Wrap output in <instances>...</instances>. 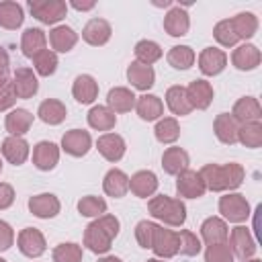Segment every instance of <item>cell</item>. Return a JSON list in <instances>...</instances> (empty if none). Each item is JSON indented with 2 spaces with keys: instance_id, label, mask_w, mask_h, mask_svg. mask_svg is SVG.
Returning a JSON list of instances; mask_svg holds the SVG:
<instances>
[{
  "instance_id": "9a60e30c",
  "label": "cell",
  "mask_w": 262,
  "mask_h": 262,
  "mask_svg": "<svg viewBox=\"0 0 262 262\" xmlns=\"http://www.w3.org/2000/svg\"><path fill=\"white\" fill-rule=\"evenodd\" d=\"M59 162V145H55L53 141H39L33 147V164L37 170L49 172L57 166Z\"/></svg>"
},
{
  "instance_id": "f5cc1de1",
  "label": "cell",
  "mask_w": 262,
  "mask_h": 262,
  "mask_svg": "<svg viewBox=\"0 0 262 262\" xmlns=\"http://www.w3.org/2000/svg\"><path fill=\"white\" fill-rule=\"evenodd\" d=\"M14 203V188L6 182H0V211L12 207Z\"/></svg>"
},
{
  "instance_id": "681fc988",
  "label": "cell",
  "mask_w": 262,
  "mask_h": 262,
  "mask_svg": "<svg viewBox=\"0 0 262 262\" xmlns=\"http://www.w3.org/2000/svg\"><path fill=\"white\" fill-rule=\"evenodd\" d=\"M156 227H158V223H154V221H139L135 225V239H137V244L141 248H145V250L151 248V239H154Z\"/></svg>"
},
{
  "instance_id": "f35d334b",
  "label": "cell",
  "mask_w": 262,
  "mask_h": 262,
  "mask_svg": "<svg viewBox=\"0 0 262 262\" xmlns=\"http://www.w3.org/2000/svg\"><path fill=\"white\" fill-rule=\"evenodd\" d=\"M133 51H135V61H139L143 66H151L162 57V47L156 41H149V39L137 41Z\"/></svg>"
},
{
  "instance_id": "52a82bcc",
  "label": "cell",
  "mask_w": 262,
  "mask_h": 262,
  "mask_svg": "<svg viewBox=\"0 0 262 262\" xmlns=\"http://www.w3.org/2000/svg\"><path fill=\"white\" fill-rule=\"evenodd\" d=\"M227 242H229V246H231V250H233V256H237L242 262H244V260H250V258L256 254V250H258V246H256V242H254L250 229L244 227V225L233 227L231 233L227 235Z\"/></svg>"
},
{
  "instance_id": "4316f807",
  "label": "cell",
  "mask_w": 262,
  "mask_h": 262,
  "mask_svg": "<svg viewBox=\"0 0 262 262\" xmlns=\"http://www.w3.org/2000/svg\"><path fill=\"white\" fill-rule=\"evenodd\" d=\"M102 190L113 199L125 196L129 190V176L119 168H111L102 178Z\"/></svg>"
},
{
  "instance_id": "e575fe53",
  "label": "cell",
  "mask_w": 262,
  "mask_h": 262,
  "mask_svg": "<svg viewBox=\"0 0 262 262\" xmlns=\"http://www.w3.org/2000/svg\"><path fill=\"white\" fill-rule=\"evenodd\" d=\"M23 20H25V12L18 2H12V0L0 2V27L2 29L14 31L23 25Z\"/></svg>"
},
{
  "instance_id": "680465c9",
  "label": "cell",
  "mask_w": 262,
  "mask_h": 262,
  "mask_svg": "<svg viewBox=\"0 0 262 262\" xmlns=\"http://www.w3.org/2000/svg\"><path fill=\"white\" fill-rule=\"evenodd\" d=\"M145 262H164V260H160V258H151V260H145Z\"/></svg>"
},
{
  "instance_id": "3957f363",
  "label": "cell",
  "mask_w": 262,
  "mask_h": 262,
  "mask_svg": "<svg viewBox=\"0 0 262 262\" xmlns=\"http://www.w3.org/2000/svg\"><path fill=\"white\" fill-rule=\"evenodd\" d=\"M147 211L154 219L172 225V227H180L186 221V207L180 199H172L168 194H158L151 196L147 201Z\"/></svg>"
},
{
  "instance_id": "b9f144b4",
  "label": "cell",
  "mask_w": 262,
  "mask_h": 262,
  "mask_svg": "<svg viewBox=\"0 0 262 262\" xmlns=\"http://www.w3.org/2000/svg\"><path fill=\"white\" fill-rule=\"evenodd\" d=\"M237 141L250 149H256L262 145V123L254 121V123H246L237 127Z\"/></svg>"
},
{
  "instance_id": "6da1fadb",
  "label": "cell",
  "mask_w": 262,
  "mask_h": 262,
  "mask_svg": "<svg viewBox=\"0 0 262 262\" xmlns=\"http://www.w3.org/2000/svg\"><path fill=\"white\" fill-rule=\"evenodd\" d=\"M205 186L213 192H223V190H235L242 186L244 178H246V170L242 164L237 162H229V164H205L199 170Z\"/></svg>"
},
{
  "instance_id": "60d3db41",
  "label": "cell",
  "mask_w": 262,
  "mask_h": 262,
  "mask_svg": "<svg viewBox=\"0 0 262 262\" xmlns=\"http://www.w3.org/2000/svg\"><path fill=\"white\" fill-rule=\"evenodd\" d=\"M154 135L160 143H174L178 137H180V125L174 117H164V119H158L156 123V129H154Z\"/></svg>"
},
{
  "instance_id": "2e32d148",
  "label": "cell",
  "mask_w": 262,
  "mask_h": 262,
  "mask_svg": "<svg viewBox=\"0 0 262 262\" xmlns=\"http://www.w3.org/2000/svg\"><path fill=\"white\" fill-rule=\"evenodd\" d=\"M59 209H61V203L51 192H41L29 199V211L39 219H51L59 213Z\"/></svg>"
},
{
  "instance_id": "ba28073f",
  "label": "cell",
  "mask_w": 262,
  "mask_h": 262,
  "mask_svg": "<svg viewBox=\"0 0 262 262\" xmlns=\"http://www.w3.org/2000/svg\"><path fill=\"white\" fill-rule=\"evenodd\" d=\"M207 186L201 178V174L196 170H182L178 176H176V192L184 199H201L205 194Z\"/></svg>"
},
{
  "instance_id": "816d5d0a",
  "label": "cell",
  "mask_w": 262,
  "mask_h": 262,
  "mask_svg": "<svg viewBox=\"0 0 262 262\" xmlns=\"http://www.w3.org/2000/svg\"><path fill=\"white\" fill-rule=\"evenodd\" d=\"M14 244V231L12 227L0 219V252H6L10 250V246Z\"/></svg>"
},
{
  "instance_id": "bcb514c9",
  "label": "cell",
  "mask_w": 262,
  "mask_h": 262,
  "mask_svg": "<svg viewBox=\"0 0 262 262\" xmlns=\"http://www.w3.org/2000/svg\"><path fill=\"white\" fill-rule=\"evenodd\" d=\"M213 37H215L217 43L223 45V47H233V45H237V41H239L237 35H235V31H233V27H231V23H229V18H223V20H219V23L215 25Z\"/></svg>"
},
{
  "instance_id": "44dd1931",
  "label": "cell",
  "mask_w": 262,
  "mask_h": 262,
  "mask_svg": "<svg viewBox=\"0 0 262 262\" xmlns=\"http://www.w3.org/2000/svg\"><path fill=\"white\" fill-rule=\"evenodd\" d=\"M29 143L27 139L18 137V135H8L4 141H2V156L6 158L8 164L12 166H20L27 162L29 158Z\"/></svg>"
},
{
  "instance_id": "6f0895ef",
  "label": "cell",
  "mask_w": 262,
  "mask_h": 262,
  "mask_svg": "<svg viewBox=\"0 0 262 262\" xmlns=\"http://www.w3.org/2000/svg\"><path fill=\"white\" fill-rule=\"evenodd\" d=\"M98 262H123V260L117 258V256H104V258H100Z\"/></svg>"
},
{
  "instance_id": "7402d4cb",
  "label": "cell",
  "mask_w": 262,
  "mask_h": 262,
  "mask_svg": "<svg viewBox=\"0 0 262 262\" xmlns=\"http://www.w3.org/2000/svg\"><path fill=\"white\" fill-rule=\"evenodd\" d=\"M127 80L131 82L133 88L147 92L156 84V72L151 66H143L139 61H131L127 66Z\"/></svg>"
},
{
  "instance_id": "ffe728a7",
  "label": "cell",
  "mask_w": 262,
  "mask_h": 262,
  "mask_svg": "<svg viewBox=\"0 0 262 262\" xmlns=\"http://www.w3.org/2000/svg\"><path fill=\"white\" fill-rule=\"evenodd\" d=\"M190 29L188 12L182 6H172L164 16V31L170 37H184Z\"/></svg>"
},
{
  "instance_id": "ab89813d",
  "label": "cell",
  "mask_w": 262,
  "mask_h": 262,
  "mask_svg": "<svg viewBox=\"0 0 262 262\" xmlns=\"http://www.w3.org/2000/svg\"><path fill=\"white\" fill-rule=\"evenodd\" d=\"M166 59H168V63H170L174 70H188V68L194 63L196 55H194L192 47H188V45H174V47L168 51Z\"/></svg>"
},
{
  "instance_id": "4dcf8cb0",
  "label": "cell",
  "mask_w": 262,
  "mask_h": 262,
  "mask_svg": "<svg viewBox=\"0 0 262 262\" xmlns=\"http://www.w3.org/2000/svg\"><path fill=\"white\" fill-rule=\"evenodd\" d=\"M135 111L143 121H158L164 115V102L156 94H143L135 100Z\"/></svg>"
},
{
  "instance_id": "d4e9b609",
  "label": "cell",
  "mask_w": 262,
  "mask_h": 262,
  "mask_svg": "<svg viewBox=\"0 0 262 262\" xmlns=\"http://www.w3.org/2000/svg\"><path fill=\"white\" fill-rule=\"evenodd\" d=\"M129 190L139 199H147L158 190V176L151 170H139L129 178Z\"/></svg>"
},
{
  "instance_id": "5b68a950",
  "label": "cell",
  "mask_w": 262,
  "mask_h": 262,
  "mask_svg": "<svg viewBox=\"0 0 262 262\" xmlns=\"http://www.w3.org/2000/svg\"><path fill=\"white\" fill-rule=\"evenodd\" d=\"M219 213L231 223H242L250 217V203L239 192H227L219 199Z\"/></svg>"
},
{
  "instance_id": "d6a6232c",
  "label": "cell",
  "mask_w": 262,
  "mask_h": 262,
  "mask_svg": "<svg viewBox=\"0 0 262 262\" xmlns=\"http://www.w3.org/2000/svg\"><path fill=\"white\" fill-rule=\"evenodd\" d=\"M188 164H190V158L182 147H168L162 154V168L166 174L178 176L182 170L188 168Z\"/></svg>"
},
{
  "instance_id": "7c38bea8",
  "label": "cell",
  "mask_w": 262,
  "mask_h": 262,
  "mask_svg": "<svg viewBox=\"0 0 262 262\" xmlns=\"http://www.w3.org/2000/svg\"><path fill=\"white\" fill-rule=\"evenodd\" d=\"M151 250L158 258H172L178 254V231L156 227L154 239H151Z\"/></svg>"
},
{
  "instance_id": "4fadbf2b",
  "label": "cell",
  "mask_w": 262,
  "mask_h": 262,
  "mask_svg": "<svg viewBox=\"0 0 262 262\" xmlns=\"http://www.w3.org/2000/svg\"><path fill=\"white\" fill-rule=\"evenodd\" d=\"M227 66V55L219 47H205L199 53V70L205 76H217L225 70Z\"/></svg>"
},
{
  "instance_id": "5bb4252c",
  "label": "cell",
  "mask_w": 262,
  "mask_h": 262,
  "mask_svg": "<svg viewBox=\"0 0 262 262\" xmlns=\"http://www.w3.org/2000/svg\"><path fill=\"white\" fill-rule=\"evenodd\" d=\"M96 149L98 154L106 160V162H119L125 151H127V145H125V139L117 133H104L96 139Z\"/></svg>"
},
{
  "instance_id": "ee69618b",
  "label": "cell",
  "mask_w": 262,
  "mask_h": 262,
  "mask_svg": "<svg viewBox=\"0 0 262 262\" xmlns=\"http://www.w3.org/2000/svg\"><path fill=\"white\" fill-rule=\"evenodd\" d=\"M78 213L82 217H100L106 213V201L100 199V196H94V194H88V196H82L78 201Z\"/></svg>"
},
{
  "instance_id": "277c9868",
  "label": "cell",
  "mask_w": 262,
  "mask_h": 262,
  "mask_svg": "<svg viewBox=\"0 0 262 262\" xmlns=\"http://www.w3.org/2000/svg\"><path fill=\"white\" fill-rule=\"evenodd\" d=\"M31 14L43 25H57L68 14V4L63 0H31Z\"/></svg>"
},
{
  "instance_id": "cb8c5ba5",
  "label": "cell",
  "mask_w": 262,
  "mask_h": 262,
  "mask_svg": "<svg viewBox=\"0 0 262 262\" xmlns=\"http://www.w3.org/2000/svg\"><path fill=\"white\" fill-rule=\"evenodd\" d=\"M72 94L80 104H92L98 96V82L90 74H80L72 84Z\"/></svg>"
},
{
  "instance_id": "603a6c76",
  "label": "cell",
  "mask_w": 262,
  "mask_h": 262,
  "mask_svg": "<svg viewBox=\"0 0 262 262\" xmlns=\"http://www.w3.org/2000/svg\"><path fill=\"white\" fill-rule=\"evenodd\" d=\"M49 43L55 53H68L78 43V33L68 25H57L49 31Z\"/></svg>"
},
{
  "instance_id": "f1b7e54d",
  "label": "cell",
  "mask_w": 262,
  "mask_h": 262,
  "mask_svg": "<svg viewBox=\"0 0 262 262\" xmlns=\"http://www.w3.org/2000/svg\"><path fill=\"white\" fill-rule=\"evenodd\" d=\"M135 100H137V96L125 86H115L106 94V106L113 113H129L135 106Z\"/></svg>"
},
{
  "instance_id": "e0dca14e",
  "label": "cell",
  "mask_w": 262,
  "mask_h": 262,
  "mask_svg": "<svg viewBox=\"0 0 262 262\" xmlns=\"http://www.w3.org/2000/svg\"><path fill=\"white\" fill-rule=\"evenodd\" d=\"M10 84L14 88L16 98H33L37 94V90H39L37 76H35V72L31 68H16Z\"/></svg>"
},
{
  "instance_id": "8992f818",
  "label": "cell",
  "mask_w": 262,
  "mask_h": 262,
  "mask_svg": "<svg viewBox=\"0 0 262 262\" xmlns=\"http://www.w3.org/2000/svg\"><path fill=\"white\" fill-rule=\"evenodd\" d=\"M16 244H18L20 254H25L27 258H39L47 250L45 235L37 227H25V229H20V233L16 237Z\"/></svg>"
},
{
  "instance_id": "d6986e66",
  "label": "cell",
  "mask_w": 262,
  "mask_h": 262,
  "mask_svg": "<svg viewBox=\"0 0 262 262\" xmlns=\"http://www.w3.org/2000/svg\"><path fill=\"white\" fill-rule=\"evenodd\" d=\"M111 35H113V29L104 18H90L82 29V39L92 47L104 45L111 39Z\"/></svg>"
},
{
  "instance_id": "1f68e13d",
  "label": "cell",
  "mask_w": 262,
  "mask_h": 262,
  "mask_svg": "<svg viewBox=\"0 0 262 262\" xmlns=\"http://www.w3.org/2000/svg\"><path fill=\"white\" fill-rule=\"evenodd\" d=\"M37 115H39V119H41L43 123H47V125H59V123L66 121L68 108H66V104H63L61 100H57V98H47V100H43V102L39 104Z\"/></svg>"
},
{
  "instance_id": "8fae6325",
  "label": "cell",
  "mask_w": 262,
  "mask_h": 262,
  "mask_svg": "<svg viewBox=\"0 0 262 262\" xmlns=\"http://www.w3.org/2000/svg\"><path fill=\"white\" fill-rule=\"evenodd\" d=\"M231 117L237 125H246V123H254L262 119V106L258 102V98L254 96H242L235 100L233 108H231Z\"/></svg>"
},
{
  "instance_id": "30bf717a",
  "label": "cell",
  "mask_w": 262,
  "mask_h": 262,
  "mask_svg": "<svg viewBox=\"0 0 262 262\" xmlns=\"http://www.w3.org/2000/svg\"><path fill=\"white\" fill-rule=\"evenodd\" d=\"M260 61H262V53L252 43H242L231 53V63L239 72H252L260 66Z\"/></svg>"
},
{
  "instance_id": "f546056e",
  "label": "cell",
  "mask_w": 262,
  "mask_h": 262,
  "mask_svg": "<svg viewBox=\"0 0 262 262\" xmlns=\"http://www.w3.org/2000/svg\"><path fill=\"white\" fill-rule=\"evenodd\" d=\"M237 123L233 121V117L229 113H219L213 121V131H215V137L225 143V145H233L237 141Z\"/></svg>"
},
{
  "instance_id": "8d00e7d4",
  "label": "cell",
  "mask_w": 262,
  "mask_h": 262,
  "mask_svg": "<svg viewBox=\"0 0 262 262\" xmlns=\"http://www.w3.org/2000/svg\"><path fill=\"white\" fill-rule=\"evenodd\" d=\"M237 39H252L258 31V16L254 12H237L233 18H229Z\"/></svg>"
},
{
  "instance_id": "7a4b0ae2",
  "label": "cell",
  "mask_w": 262,
  "mask_h": 262,
  "mask_svg": "<svg viewBox=\"0 0 262 262\" xmlns=\"http://www.w3.org/2000/svg\"><path fill=\"white\" fill-rule=\"evenodd\" d=\"M121 223L115 215L96 217L84 231V246L94 254H106L113 246V239L119 235Z\"/></svg>"
},
{
  "instance_id": "f907efd6",
  "label": "cell",
  "mask_w": 262,
  "mask_h": 262,
  "mask_svg": "<svg viewBox=\"0 0 262 262\" xmlns=\"http://www.w3.org/2000/svg\"><path fill=\"white\" fill-rule=\"evenodd\" d=\"M16 100H18V98H16V94H14L12 84H10V82L4 84V86L0 88V113L12 108V106L16 104Z\"/></svg>"
},
{
  "instance_id": "83f0119b",
  "label": "cell",
  "mask_w": 262,
  "mask_h": 262,
  "mask_svg": "<svg viewBox=\"0 0 262 262\" xmlns=\"http://www.w3.org/2000/svg\"><path fill=\"white\" fill-rule=\"evenodd\" d=\"M227 223L221 219V217H207L203 223H201V237L207 246L211 244H221V242H227Z\"/></svg>"
},
{
  "instance_id": "11a10c76",
  "label": "cell",
  "mask_w": 262,
  "mask_h": 262,
  "mask_svg": "<svg viewBox=\"0 0 262 262\" xmlns=\"http://www.w3.org/2000/svg\"><path fill=\"white\" fill-rule=\"evenodd\" d=\"M72 6H74L76 10H92L96 4H94V2H72Z\"/></svg>"
},
{
  "instance_id": "7bdbcfd3",
  "label": "cell",
  "mask_w": 262,
  "mask_h": 262,
  "mask_svg": "<svg viewBox=\"0 0 262 262\" xmlns=\"http://www.w3.org/2000/svg\"><path fill=\"white\" fill-rule=\"evenodd\" d=\"M57 63H59V61H57V53H55L53 49H45V51H41L39 55L33 57L35 72H37L39 76H43V78L53 76L55 70H57Z\"/></svg>"
},
{
  "instance_id": "db71d44e",
  "label": "cell",
  "mask_w": 262,
  "mask_h": 262,
  "mask_svg": "<svg viewBox=\"0 0 262 262\" xmlns=\"http://www.w3.org/2000/svg\"><path fill=\"white\" fill-rule=\"evenodd\" d=\"M8 63H10L8 51L4 47H0V70H8Z\"/></svg>"
},
{
  "instance_id": "91938a15",
  "label": "cell",
  "mask_w": 262,
  "mask_h": 262,
  "mask_svg": "<svg viewBox=\"0 0 262 262\" xmlns=\"http://www.w3.org/2000/svg\"><path fill=\"white\" fill-rule=\"evenodd\" d=\"M244 262H262V260H258V258H250V260H244Z\"/></svg>"
},
{
  "instance_id": "6125c7cd",
  "label": "cell",
  "mask_w": 262,
  "mask_h": 262,
  "mask_svg": "<svg viewBox=\"0 0 262 262\" xmlns=\"http://www.w3.org/2000/svg\"><path fill=\"white\" fill-rule=\"evenodd\" d=\"M0 262H6V260H4V258H0Z\"/></svg>"
},
{
  "instance_id": "836d02e7",
  "label": "cell",
  "mask_w": 262,
  "mask_h": 262,
  "mask_svg": "<svg viewBox=\"0 0 262 262\" xmlns=\"http://www.w3.org/2000/svg\"><path fill=\"white\" fill-rule=\"evenodd\" d=\"M33 125V115L27 111V108H12L6 119H4V127L10 135H18L23 137Z\"/></svg>"
},
{
  "instance_id": "ac0fdd59",
  "label": "cell",
  "mask_w": 262,
  "mask_h": 262,
  "mask_svg": "<svg viewBox=\"0 0 262 262\" xmlns=\"http://www.w3.org/2000/svg\"><path fill=\"white\" fill-rule=\"evenodd\" d=\"M213 96H215V90L207 80H194L186 86V98L192 108H199V111L209 108V104L213 102Z\"/></svg>"
},
{
  "instance_id": "484cf974",
  "label": "cell",
  "mask_w": 262,
  "mask_h": 262,
  "mask_svg": "<svg viewBox=\"0 0 262 262\" xmlns=\"http://www.w3.org/2000/svg\"><path fill=\"white\" fill-rule=\"evenodd\" d=\"M45 45H47V37H45V31L43 29L31 27L20 37V51L29 59H33L35 55H39L41 51H45Z\"/></svg>"
},
{
  "instance_id": "f6af8a7d",
  "label": "cell",
  "mask_w": 262,
  "mask_h": 262,
  "mask_svg": "<svg viewBox=\"0 0 262 262\" xmlns=\"http://www.w3.org/2000/svg\"><path fill=\"white\" fill-rule=\"evenodd\" d=\"M53 262H82V246L63 242L53 248Z\"/></svg>"
},
{
  "instance_id": "74e56055",
  "label": "cell",
  "mask_w": 262,
  "mask_h": 262,
  "mask_svg": "<svg viewBox=\"0 0 262 262\" xmlns=\"http://www.w3.org/2000/svg\"><path fill=\"white\" fill-rule=\"evenodd\" d=\"M166 104L178 117H184V115H188L192 111V106H190V102L186 98V88L184 86H170L166 90Z\"/></svg>"
},
{
  "instance_id": "c3c4849f",
  "label": "cell",
  "mask_w": 262,
  "mask_h": 262,
  "mask_svg": "<svg viewBox=\"0 0 262 262\" xmlns=\"http://www.w3.org/2000/svg\"><path fill=\"white\" fill-rule=\"evenodd\" d=\"M178 252L182 256H196L201 252V239L196 237V233H192L188 229H180L178 231Z\"/></svg>"
},
{
  "instance_id": "9f6ffc18",
  "label": "cell",
  "mask_w": 262,
  "mask_h": 262,
  "mask_svg": "<svg viewBox=\"0 0 262 262\" xmlns=\"http://www.w3.org/2000/svg\"><path fill=\"white\" fill-rule=\"evenodd\" d=\"M8 84V70H0V88Z\"/></svg>"
},
{
  "instance_id": "9c48e42d",
  "label": "cell",
  "mask_w": 262,
  "mask_h": 262,
  "mask_svg": "<svg viewBox=\"0 0 262 262\" xmlns=\"http://www.w3.org/2000/svg\"><path fill=\"white\" fill-rule=\"evenodd\" d=\"M92 147V137L84 129H70L61 137V149L74 158H82L90 151Z\"/></svg>"
},
{
  "instance_id": "7dc6e473",
  "label": "cell",
  "mask_w": 262,
  "mask_h": 262,
  "mask_svg": "<svg viewBox=\"0 0 262 262\" xmlns=\"http://www.w3.org/2000/svg\"><path fill=\"white\" fill-rule=\"evenodd\" d=\"M233 250L229 246V242H221V244H211L205 250V262H233Z\"/></svg>"
},
{
  "instance_id": "94428289",
  "label": "cell",
  "mask_w": 262,
  "mask_h": 262,
  "mask_svg": "<svg viewBox=\"0 0 262 262\" xmlns=\"http://www.w3.org/2000/svg\"><path fill=\"white\" fill-rule=\"evenodd\" d=\"M0 174H2V160H0Z\"/></svg>"
},
{
  "instance_id": "d590c367",
  "label": "cell",
  "mask_w": 262,
  "mask_h": 262,
  "mask_svg": "<svg viewBox=\"0 0 262 262\" xmlns=\"http://www.w3.org/2000/svg\"><path fill=\"white\" fill-rule=\"evenodd\" d=\"M88 125L96 131H111L117 125V115L102 104H96L88 111Z\"/></svg>"
}]
</instances>
